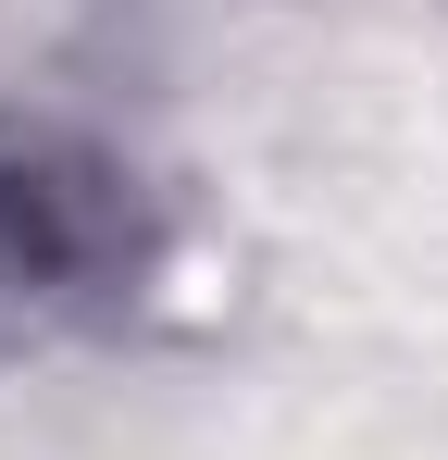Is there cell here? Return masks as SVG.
Wrapping results in <instances>:
<instances>
[{
    "label": "cell",
    "instance_id": "6da1fadb",
    "mask_svg": "<svg viewBox=\"0 0 448 460\" xmlns=\"http://www.w3.org/2000/svg\"><path fill=\"white\" fill-rule=\"evenodd\" d=\"M149 261V199L87 125L0 112V287L13 299H112Z\"/></svg>",
    "mask_w": 448,
    "mask_h": 460
}]
</instances>
